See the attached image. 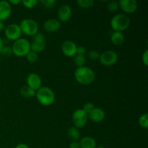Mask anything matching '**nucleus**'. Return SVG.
<instances>
[{
	"instance_id": "nucleus-1",
	"label": "nucleus",
	"mask_w": 148,
	"mask_h": 148,
	"mask_svg": "<svg viewBox=\"0 0 148 148\" xmlns=\"http://www.w3.org/2000/svg\"><path fill=\"white\" fill-rule=\"evenodd\" d=\"M75 77L82 85H90L95 79V73L91 68L83 66L77 67L75 72Z\"/></svg>"
},
{
	"instance_id": "nucleus-2",
	"label": "nucleus",
	"mask_w": 148,
	"mask_h": 148,
	"mask_svg": "<svg viewBox=\"0 0 148 148\" xmlns=\"http://www.w3.org/2000/svg\"><path fill=\"white\" fill-rule=\"evenodd\" d=\"M36 96L38 101L45 106H49L53 104L56 98L53 91L48 87H40L36 90Z\"/></svg>"
},
{
	"instance_id": "nucleus-3",
	"label": "nucleus",
	"mask_w": 148,
	"mask_h": 148,
	"mask_svg": "<svg viewBox=\"0 0 148 148\" xmlns=\"http://www.w3.org/2000/svg\"><path fill=\"white\" fill-rule=\"evenodd\" d=\"M130 25V17L125 14H117L111 20V27L114 31L121 32L129 27Z\"/></svg>"
},
{
	"instance_id": "nucleus-4",
	"label": "nucleus",
	"mask_w": 148,
	"mask_h": 148,
	"mask_svg": "<svg viewBox=\"0 0 148 148\" xmlns=\"http://www.w3.org/2000/svg\"><path fill=\"white\" fill-rule=\"evenodd\" d=\"M12 49L16 56H25L30 51V43L27 39L20 38L14 40Z\"/></svg>"
},
{
	"instance_id": "nucleus-5",
	"label": "nucleus",
	"mask_w": 148,
	"mask_h": 148,
	"mask_svg": "<svg viewBox=\"0 0 148 148\" xmlns=\"http://www.w3.org/2000/svg\"><path fill=\"white\" fill-rule=\"evenodd\" d=\"M22 33L29 36H33L38 33V24L30 18L23 19L19 24Z\"/></svg>"
},
{
	"instance_id": "nucleus-6",
	"label": "nucleus",
	"mask_w": 148,
	"mask_h": 148,
	"mask_svg": "<svg viewBox=\"0 0 148 148\" xmlns=\"http://www.w3.org/2000/svg\"><path fill=\"white\" fill-rule=\"evenodd\" d=\"M118 59L119 56L116 52L113 50H108L100 54L98 60L104 66H112L116 63Z\"/></svg>"
},
{
	"instance_id": "nucleus-7",
	"label": "nucleus",
	"mask_w": 148,
	"mask_h": 148,
	"mask_svg": "<svg viewBox=\"0 0 148 148\" xmlns=\"http://www.w3.org/2000/svg\"><path fill=\"white\" fill-rule=\"evenodd\" d=\"M46 48V41L45 36L43 33H37L33 36V41L30 43V51L35 53L42 52Z\"/></svg>"
},
{
	"instance_id": "nucleus-8",
	"label": "nucleus",
	"mask_w": 148,
	"mask_h": 148,
	"mask_svg": "<svg viewBox=\"0 0 148 148\" xmlns=\"http://www.w3.org/2000/svg\"><path fill=\"white\" fill-rule=\"evenodd\" d=\"M72 122L75 127L79 129L82 128L86 125L88 122V114L82 109H77L72 114Z\"/></svg>"
},
{
	"instance_id": "nucleus-9",
	"label": "nucleus",
	"mask_w": 148,
	"mask_h": 148,
	"mask_svg": "<svg viewBox=\"0 0 148 148\" xmlns=\"http://www.w3.org/2000/svg\"><path fill=\"white\" fill-rule=\"evenodd\" d=\"M22 33H22L20 25L15 23H12L9 25L4 30V34L8 40H17L20 38Z\"/></svg>"
},
{
	"instance_id": "nucleus-10",
	"label": "nucleus",
	"mask_w": 148,
	"mask_h": 148,
	"mask_svg": "<svg viewBox=\"0 0 148 148\" xmlns=\"http://www.w3.org/2000/svg\"><path fill=\"white\" fill-rule=\"evenodd\" d=\"M77 46L72 40H65L62 45V51L65 56L68 57H73L76 55Z\"/></svg>"
},
{
	"instance_id": "nucleus-11",
	"label": "nucleus",
	"mask_w": 148,
	"mask_h": 148,
	"mask_svg": "<svg viewBox=\"0 0 148 148\" xmlns=\"http://www.w3.org/2000/svg\"><path fill=\"white\" fill-rule=\"evenodd\" d=\"M119 5L126 13L132 14L137 10L138 4L135 0H120L119 1Z\"/></svg>"
},
{
	"instance_id": "nucleus-12",
	"label": "nucleus",
	"mask_w": 148,
	"mask_h": 148,
	"mask_svg": "<svg viewBox=\"0 0 148 148\" xmlns=\"http://www.w3.org/2000/svg\"><path fill=\"white\" fill-rule=\"evenodd\" d=\"M72 14V8L69 4H62L58 10V17L59 21L66 22L71 18Z\"/></svg>"
},
{
	"instance_id": "nucleus-13",
	"label": "nucleus",
	"mask_w": 148,
	"mask_h": 148,
	"mask_svg": "<svg viewBox=\"0 0 148 148\" xmlns=\"http://www.w3.org/2000/svg\"><path fill=\"white\" fill-rule=\"evenodd\" d=\"M42 85L40 77L36 73H30L27 77V85L34 90H38Z\"/></svg>"
},
{
	"instance_id": "nucleus-14",
	"label": "nucleus",
	"mask_w": 148,
	"mask_h": 148,
	"mask_svg": "<svg viewBox=\"0 0 148 148\" xmlns=\"http://www.w3.org/2000/svg\"><path fill=\"white\" fill-rule=\"evenodd\" d=\"M88 118L92 122L99 123L105 118V112L102 108L95 107L89 114H88Z\"/></svg>"
},
{
	"instance_id": "nucleus-15",
	"label": "nucleus",
	"mask_w": 148,
	"mask_h": 148,
	"mask_svg": "<svg viewBox=\"0 0 148 148\" xmlns=\"http://www.w3.org/2000/svg\"><path fill=\"white\" fill-rule=\"evenodd\" d=\"M12 13L11 4L9 1L3 0L0 1V21H4L10 17Z\"/></svg>"
},
{
	"instance_id": "nucleus-16",
	"label": "nucleus",
	"mask_w": 148,
	"mask_h": 148,
	"mask_svg": "<svg viewBox=\"0 0 148 148\" xmlns=\"http://www.w3.org/2000/svg\"><path fill=\"white\" fill-rule=\"evenodd\" d=\"M62 24L59 20L54 18H50L46 20L43 24V27L46 31L49 33H54L60 29Z\"/></svg>"
},
{
	"instance_id": "nucleus-17",
	"label": "nucleus",
	"mask_w": 148,
	"mask_h": 148,
	"mask_svg": "<svg viewBox=\"0 0 148 148\" xmlns=\"http://www.w3.org/2000/svg\"><path fill=\"white\" fill-rule=\"evenodd\" d=\"M80 148H95L97 147L96 141L92 137L87 136L80 139L79 142Z\"/></svg>"
},
{
	"instance_id": "nucleus-18",
	"label": "nucleus",
	"mask_w": 148,
	"mask_h": 148,
	"mask_svg": "<svg viewBox=\"0 0 148 148\" xmlns=\"http://www.w3.org/2000/svg\"><path fill=\"white\" fill-rule=\"evenodd\" d=\"M124 34L121 32H116L114 31V33L111 34V40L112 43H114L116 46H120L124 42Z\"/></svg>"
},
{
	"instance_id": "nucleus-19",
	"label": "nucleus",
	"mask_w": 148,
	"mask_h": 148,
	"mask_svg": "<svg viewBox=\"0 0 148 148\" xmlns=\"http://www.w3.org/2000/svg\"><path fill=\"white\" fill-rule=\"evenodd\" d=\"M36 90L30 88L27 85H24L20 89V94H21V95L26 98H29L33 96H35L36 95Z\"/></svg>"
},
{
	"instance_id": "nucleus-20",
	"label": "nucleus",
	"mask_w": 148,
	"mask_h": 148,
	"mask_svg": "<svg viewBox=\"0 0 148 148\" xmlns=\"http://www.w3.org/2000/svg\"><path fill=\"white\" fill-rule=\"evenodd\" d=\"M67 135L72 141H77L80 137L79 130L76 127H70L67 130Z\"/></svg>"
},
{
	"instance_id": "nucleus-21",
	"label": "nucleus",
	"mask_w": 148,
	"mask_h": 148,
	"mask_svg": "<svg viewBox=\"0 0 148 148\" xmlns=\"http://www.w3.org/2000/svg\"><path fill=\"white\" fill-rule=\"evenodd\" d=\"M77 4L78 6L82 8L88 9L90 8L93 6L94 1L93 0H77Z\"/></svg>"
},
{
	"instance_id": "nucleus-22",
	"label": "nucleus",
	"mask_w": 148,
	"mask_h": 148,
	"mask_svg": "<svg viewBox=\"0 0 148 148\" xmlns=\"http://www.w3.org/2000/svg\"><path fill=\"white\" fill-rule=\"evenodd\" d=\"M85 62H86V59H85V56H83V55L76 54L74 57V62L77 66V67L83 66Z\"/></svg>"
},
{
	"instance_id": "nucleus-23",
	"label": "nucleus",
	"mask_w": 148,
	"mask_h": 148,
	"mask_svg": "<svg viewBox=\"0 0 148 148\" xmlns=\"http://www.w3.org/2000/svg\"><path fill=\"white\" fill-rule=\"evenodd\" d=\"M139 124L140 127H143L144 129L148 128V114L147 113L145 114H143L139 118Z\"/></svg>"
},
{
	"instance_id": "nucleus-24",
	"label": "nucleus",
	"mask_w": 148,
	"mask_h": 148,
	"mask_svg": "<svg viewBox=\"0 0 148 148\" xmlns=\"http://www.w3.org/2000/svg\"><path fill=\"white\" fill-rule=\"evenodd\" d=\"M25 56L27 60L29 62H30V63H34V62H37V60L38 59V53L31 51Z\"/></svg>"
},
{
	"instance_id": "nucleus-25",
	"label": "nucleus",
	"mask_w": 148,
	"mask_h": 148,
	"mask_svg": "<svg viewBox=\"0 0 148 148\" xmlns=\"http://www.w3.org/2000/svg\"><path fill=\"white\" fill-rule=\"evenodd\" d=\"M21 2L23 3V6L25 7L31 9L36 7L38 3V1L37 0H23V1H21Z\"/></svg>"
},
{
	"instance_id": "nucleus-26",
	"label": "nucleus",
	"mask_w": 148,
	"mask_h": 148,
	"mask_svg": "<svg viewBox=\"0 0 148 148\" xmlns=\"http://www.w3.org/2000/svg\"><path fill=\"white\" fill-rule=\"evenodd\" d=\"M40 2L41 3L43 7L47 9L52 8L56 4V0H40Z\"/></svg>"
},
{
	"instance_id": "nucleus-27",
	"label": "nucleus",
	"mask_w": 148,
	"mask_h": 148,
	"mask_svg": "<svg viewBox=\"0 0 148 148\" xmlns=\"http://www.w3.org/2000/svg\"><path fill=\"white\" fill-rule=\"evenodd\" d=\"M0 53H1L5 57H9V56H10L12 54V47H10L8 46H4L2 47V49H1Z\"/></svg>"
},
{
	"instance_id": "nucleus-28",
	"label": "nucleus",
	"mask_w": 148,
	"mask_h": 148,
	"mask_svg": "<svg viewBox=\"0 0 148 148\" xmlns=\"http://www.w3.org/2000/svg\"><path fill=\"white\" fill-rule=\"evenodd\" d=\"M119 5L118 1H111L108 2V4H107V8L111 12L116 11L119 9Z\"/></svg>"
},
{
	"instance_id": "nucleus-29",
	"label": "nucleus",
	"mask_w": 148,
	"mask_h": 148,
	"mask_svg": "<svg viewBox=\"0 0 148 148\" xmlns=\"http://www.w3.org/2000/svg\"><path fill=\"white\" fill-rule=\"evenodd\" d=\"M88 58H89L90 59H91V60L95 61V60H98V59H99L100 53H99V52L98 51L91 50V51H90L89 52H88Z\"/></svg>"
},
{
	"instance_id": "nucleus-30",
	"label": "nucleus",
	"mask_w": 148,
	"mask_h": 148,
	"mask_svg": "<svg viewBox=\"0 0 148 148\" xmlns=\"http://www.w3.org/2000/svg\"><path fill=\"white\" fill-rule=\"evenodd\" d=\"M94 108H95V106H94V104L92 103H90V102H88V103H86L83 106V108H82V109L83 110V111H85L87 114H89V113L90 112V111H92Z\"/></svg>"
},
{
	"instance_id": "nucleus-31",
	"label": "nucleus",
	"mask_w": 148,
	"mask_h": 148,
	"mask_svg": "<svg viewBox=\"0 0 148 148\" xmlns=\"http://www.w3.org/2000/svg\"><path fill=\"white\" fill-rule=\"evenodd\" d=\"M143 62L145 66L148 65V50L146 49L143 54Z\"/></svg>"
},
{
	"instance_id": "nucleus-32",
	"label": "nucleus",
	"mask_w": 148,
	"mask_h": 148,
	"mask_svg": "<svg viewBox=\"0 0 148 148\" xmlns=\"http://www.w3.org/2000/svg\"><path fill=\"white\" fill-rule=\"evenodd\" d=\"M85 53H86V49L83 46H79V47H77L76 54L83 55V56H85Z\"/></svg>"
},
{
	"instance_id": "nucleus-33",
	"label": "nucleus",
	"mask_w": 148,
	"mask_h": 148,
	"mask_svg": "<svg viewBox=\"0 0 148 148\" xmlns=\"http://www.w3.org/2000/svg\"><path fill=\"white\" fill-rule=\"evenodd\" d=\"M69 148H80L79 147V142L77 141H72V143L69 144Z\"/></svg>"
},
{
	"instance_id": "nucleus-34",
	"label": "nucleus",
	"mask_w": 148,
	"mask_h": 148,
	"mask_svg": "<svg viewBox=\"0 0 148 148\" xmlns=\"http://www.w3.org/2000/svg\"><path fill=\"white\" fill-rule=\"evenodd\" d=\"M9 3L10 4H13V5H17L20 3H21V1L20 0H10L9 1Z\"/></svg>"
},
{
	"instance_id": "nucleus-35",
	"label": "nucleus",
	"mask_w": 148,
	"mask_h": 148,
	"mask_svg": "<svg viewBox=\"0 0 148 148\" xmlns=\"http://www.w3.org/2000/svg\"><path fill=\"white\" fill-rule=\"evenodd\" d=\"M14 148H30V147H29L26 144H24V143H20V144L17 145Z\"/></svg>"
},
{
	"instance_id": "nucleus-36",
	"label": "nucleus",
	"mask_w": 148,
	"mask_h": 148,
	"mask_svg": "<svg viewBox=\"0 0 148 148\" xmlns=\"http://www.w3.org/2000/svg\"><path fill=\"white\" fill-rule=\"evenodd\" d=\"M3 46H4V42H3L2 38H1L0 37V52H1V49H2Z\"/></svg>"
},
{
	"instance_id": "nucleus-37",
	"label": "nucleus",
	"mask_w": 148,
	"mask_h": 148,
	"mask_svg": "<svg viewBox=\"0 0 148 148\" xmlns=\"http://www.w3.org/2000/svg\"><path fill=\"white\" fill-rule=\"evenodd\" d=\"M4 23H3V22L0 21V32H1L3 30H4Z\"/></svg>"
},
{
	"instance_id": "nucleus-38",
	"label": "nucleus",
	"mask_w": 148,
	"mask_h": 148,
	"mask_svg": "<svg viewBox=\"0 0 148 148\" xmlns=\"http://www.w3.org/2000/svg\"><path fill=\"white\" fill-rule=\"evenodd\" d=\"M95 148H106V147H103V146H97Z\"/></svg>"
}]
</instances>
